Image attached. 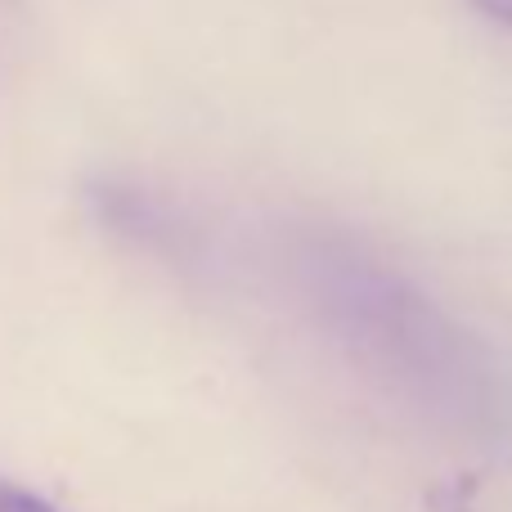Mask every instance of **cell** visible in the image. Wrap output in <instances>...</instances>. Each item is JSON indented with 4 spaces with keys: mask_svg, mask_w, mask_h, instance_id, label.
Masks as SVG:
<instances>
[{
    "mask_svg": "<svg viewBox=\"0 0 512 512\" xmlns=\"http://www.w3.org/2000/svg\"><path fill=\"white\" fill-rule=\"evenodd\" d=\"M279 265L315 333L373 378L450 414L477 418L504 405V364L481 328L364 239L337 225H297L283 234Z\"/></svg>",
    "mask_w": 512,
    "mask_h": 512,
    "instance_id": "cell-1",
    "label": "cell"
},
{
    "mask_svg": "<svg viewBox=\"0 0 512 512\" xmlns=\"http://www.w3.org/2000/svg\"><path fill=\"white\" fill-rule=\"evenodd\" d=\"M0 512H59L50 499H41L36 490L18 486V481L0 477Z\"/></svg>",
    "mask_w": 512,
    "mask_h": 512,
    "instance_id": "cell-3",
    "label": "cell"
},
{
    "mask_svg": "<svg viewBox=\"0 0 512 512\" xmlns=\"http://www.w3.org/2000/svg\"><path fill=\"white\" fill-rule=\"evenodd\" d=\"M81 203H86V216L104 239L140 256H153L162 265H203V225L162 189L144 185L135 176H90L81 189Z\"/></svg>",
    "mask_w": 512,
    "mask_h": 512,
    "instance_id": "cell-2",
    "label": "cell"
},
{
    "mask_svg": "<svg viewBox=\"0 0 512 512\" xmlns=\"http://www.w3.org/2000/svg\"><path fill=\"white\" fill-rule=\"evenodd\" d=\"M472 9H477L481 18H490V23L512 27V0H472Z\"/></svg>",
    "mask_w": 512,
    "mask_h": 512,
    "instance_id": "cell-4",
    "label": "cell"
}]
</instances>
